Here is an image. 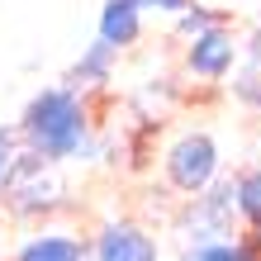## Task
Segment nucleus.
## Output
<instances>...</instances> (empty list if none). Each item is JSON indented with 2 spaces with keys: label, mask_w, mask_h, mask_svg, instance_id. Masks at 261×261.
<instances>
[{
  "label": "nucleus",
  "mask_w": 261,
  "mask_h": 261,
  "mask_svg": "<svg viewBox=\"0 0 261 261\" xmlns=\"http://www.w3.org/2000/svg\"><path fill=\"white\" fill-rule=\"evenodd\" d=\"M19 138L29 152L48 162H67L76 152H86V138H90L86 100L71 86H43L19 114Z\"/></svg>",
  "instance_id": "nucleus-1"
},
{
  "label": "nucleus",
  "mask_w": 261,
  "mask_h": 261,
  "mask_svg": "<svg viewBox=\"0 0 261 261\" xmlns=\"http://www.w3.org/2000/svg\"><path fill=\"white\" fill-rule=\"evenodd\" d=\"M180 261H261L247 242H238V238H209V242H199L195 252H186Z\"/></svg>",
  "instance_id": "nucleus-9"
},
{
  "label": "nucleus",
  "mask_w": 261,
  "mask_h": 261,
  "mask_svg": "<svg viewBox=\"0 0 261 261\" xmlns=\"http://www.w3.org/2000/svg\"><path fill=\"white\" fill-rule=\"evenodd\" d=\"M219 176V143L209 133H186L166 147V180L180 190V195H199L209 180Z\"/></svg>",
  "instance_id": "nucleus-2"
},
{
  "label": "nucleus",
  "mask_w": 261,
  "mask_h": 261,
  "mask_svg": "<svg viewBox=\"0 0 261 261\" xmlns=\"http://www.w3.org/2000/svg\"><path fill=\"white\" fill-rule=\"evenodd\" d=\"M90 256L95 261H162V242L138 223H105Z\"/></svg>",
  "instance_id": "nucleus-4"
},
{
  "label": "nucleus",
  "mask_w": 261,
  "mask_h": 261,
  "mask_svg": "<svg viewBox=\"0 0 261 261\" xmlns=\"http://www.w3.org/2000/svg\"><path fill=\"white\" fill-rule=\"evenodd\" d=\"M214 24H228V19H223V14H214V10H204V5H195V0L176 14V34H186V38H195L199 29H214Z\"/></svg>",
  "instance_id": "nucleus-11"
},
{
  "label": "nucleus",
  "mask_w": 261,
  "mask_h": 261,
  "mask_svg": "<svg viewBox=\"0 0 261 261\" xmlns=\"http://www.w3.org/2000/svg\"><path fill=\"white\" fill-rule=\"evenodd\" d=\"M190 0H143V10H166V14H180Z\"/></svg>",
  "instance_id": "nucleus-12"
},
{
  "label": "nucleus",
  "mask_w": 261,
  "mask_h": 261,
  "mask_svg": "<svg viewBox=\"0 0 261 261\" xmlns=\"http://www.w3.org/2000/svg\"><path fill=\"white\" fill-rule=\"evenodd\" d=\"M0 233H5V223H0Z\"/></svg>",
  "instance_id": "nucleus-16"
},
{
  "label": "nucleus",
  "mask_w": 261,
  "mask_h": 261,
  "mask_svg": "<svg viewBox=\"0 0 261 261\" xmlns=\"http://www.w3.org/2000/svg\"><path fill=\"white\" fill-rule=\"evenodd\" d=\"M90 247L81 238H71V233H38V238H29L19 256L14 261H86Z\"/></svg>",
  "instance_id": "nucleus-6"
},
{
  "label": "nucleus",
  "mask_w": 261,
  "mask_h": 261,
  "mask_svg": "<svg viewBox=\"0 0 261 261\" xmlns=\"http://www.w3.org/2000/svg\"><path fill=\"white\" fill-rule=\"evenodd\" d=\"M14 143H19V128H0V157H10Z\"/></svg>",
  "instance_id": "nucleus-13"
},
{
  "label": "nucleus",
  "mask_w": 261,
  "mask_h": 261,
  "mask_svg": "<svg viewBox=\"0 0 261 261\" xmlns=\"http://www.w3.org/2000/svg\"><path fill=\"white\" fill-rule=\"evenodd\" d=\"M238 214H242V223H252L261 233V166L238 176Z\"/></svg>",
  "instance_id": "nucleus-10"
},
{
  "label": "nucleus",
  "mask_w": 261,
  "mask_h": 261,
  "mask_svg": "<svg viewBox=\"0 0 261 261\" xmlns=\"http://www.w3.org/2000/svg\"><path fill=\"white\" fill-rule=\"evenodd\" d=\"M114 62H119V48H114V43H105V38H95V43L81 53V62L67 71V86L76 90V86H100V81H110Z\"/></svg>",
  "instance_id": "nucleus-7"
},
{
  "label": "nucleus",
  "mask_w": 261,
  "mask_h": 261,
  "mask_svg": "<svg viewBox=\"0 0 261 261\" xmlns=\"http://www.w3.org/2000/svg\"><path fill=\"white\" fill-rule=\"evenodd\" d=\"M256 166H261V147H256Z\"/></svg>",
  "instance_id": "nucleus-15"
},
{
  "label": "nucleus",
  "mask_w": 261,
  "mask_h": 261,
  "mask_svg": "<svg viewBox=\"0 0 261 261\" xmlns=\"http://www.w3.org/2000/svg\"><path fill=\"white\" fill-rule=\"evenodd\" d=\"M233 95L247 105V110L261 114V34L252 38V48H247V62H242L238 81H233Z\"/></svg>",
  "instance_id": "nucleus-8"
},
{
  "label": "nucleus",
  "mask_w": 261,
  "mask_h": 261,
  "mask_svg": "<svg viewBox=\"0 0 261 261\" xmlns=\"http://www.w3.org/2000/svg\"><path fill=\"white\" fill-rule=\"evenodd\" d=\"M95 29H100V38L114 43L119 53L133 48V43L143 38V0H105Z\"/></svg>",
  "instance_id": "nucleus-5"
},
{
  "label": "nucleus",
  "mask_w": 261,
  "mask_h": 261,
  "mask_svg": "<svg viewBox=\"0 0 261 261\" xmlns=\"http://www.w3.org/2000/svg\"><path fill=\"white\" fill-rule=\"evenodd\" d=\"M238 62V38L228 24H214V29H199L186 48V67L199 76V81H223Z\"/></svg>",
  "instance_id": "nucleus-3"
},
{
  "label": "nucleus",
  "mask_w": 261,
  "mask_h": 261,
  "mask_svg": "<svg viewBox=\"0 0 261 261\" xmlns=\"http://www.w3.org/2000/svg\"><path fill=\"white\" fill-rule=\"evenodd\" d=\"M5 166H10V157H0V190H5Z\"/></svg>",
  "instance_id": "nucleus-14"
}]
</instances>
